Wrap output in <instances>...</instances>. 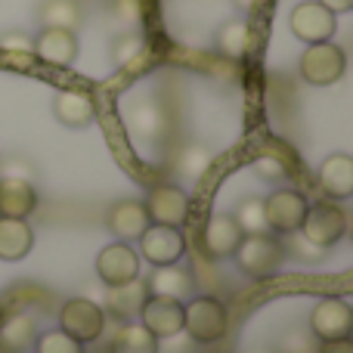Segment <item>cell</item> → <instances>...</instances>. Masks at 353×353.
Wrapping results in <instances>:
<instances>
[{"label": "cell", "instance_id": "obj_1", "mask_svg": "<svg viewBox=\"0 0 353 353\" xmlns=\"http://www.w3.org/2000/svg\"><path fill=\"white\" fill-rule=\"evenodd\" d=\"M232 261L248 279H270L285 261V245L270 232H245L239 248L232 251Z\"/></svg>", "mask_w": 353, "mask_h": 353}, {"label": "cell", "instance_id": "obj_2", "mask_svg": "<svg viewBox=\"0 0 353 353\" xmlns=\"http://www.w3.org/2000/svg\"><path fill=\"white\" fill-rule=\"evenodd\" d=\"M226 316L223 301H217L214 294H195L183 304V332L199 344H214L226 335Z\"/></svg>", "mask_w": 353, "mask_h": 353}, {"label": "cell", "instance_id": "obj_3", "mask_svg": "<svg viewBox=\"0 0 353 353\" xmlns=\"http://www.w3.org/2000/svg\"><path fill=\"white\" fill-rule=\"evenodd\" d=\"M347 68V56L338 43L323 41V43H307L304 56H301V78L313 87H332L344 78Z\"/></svg>", "mask_w": 353, "mask_h": 353}, {"label": "cell", "instance_id": "obj_4", "mask_svg": "<svg viewBox=\"0 0 353 353\" xmlns=\"http://www.w3.org/2000/svg\"><path fill=\"white\" fill-rule=\"evenodd\" d=\"M59 329L78 344H93L105 329V310L90 298H72L59 310Z\"/></svg>", "mask_w": 353, "mask_h": 353}, {"label": "cell", "instance_id": "obj_5", "mask_svg": "<svg viewBox=\"0 0 353 353\" xmlns=\"http://www.w3.org/2000/svg\"><path fill=\"white\" fill-rule=\"evenodd\" d=\"M298 232H304V239L313 248H332V245H338L347 236V214L338 205H329V201L310 205Z\"/></svg>", "mask_w": 353, "mask_h": 353}, {"label": "cell", "instance_id": "obj_6", "mask_svg": "<svg viewBox=\"0 0 353 353\" xmlns=\"http://www.w3.org/2000/svg\"><path fill=\"white\" fill-rule=\"evenodd\" d=\"M307 208H310V201L304 199V192H298V189H276L270 199H263L267 230H273L276 236H292L304 223Z\"/></svg>", "mask_w": 353, "mask_h": 353}, {"label": "cell", "instance_id": "obj_7", "mask_svg": "<svg viewBox=\"0 0 353 353\" xmlns=\"http://www.w3.org/2000/svg\"><path fill=\"white\" fill-rule=\"evenodd\" d=\"M97 276L105 288H118L140 279V251L130 242H112L97 254Z\"/></svg>", "mask_w": 353, "mask_h": 353}, {"label": "cell", "instance_id": "obj_8", "mask_svg": "<svg viewBox=\"0 0 353 353\" xmlns=\"http://www.w3.org/2000/svg\"><path fill=\"white\" fill-rule=\"evenodd\" d=\"M288 25H292V34L304 43H323L332 41L338 31V16L329 12L319 0H304L292 10L288 16Z\"/></svg>", "mask_w": 353, "mask_h": 353}, {"label": "cell", "instance_id": "obj_9", "mask_svg": "<svg viewBox=\"0 0 353 353\" xmlns=\"http://www.w3.org/2000/svg\"><path fill=\"white\" fill-rule=\"evenodd\" d=\"M140 257H146L152 267H168V263H180L186 254V239H183L180 226H159L149 223L140 239Z\"/></svg>", "mask_w": 353, "mask_h": 353}, {"label": "cell", "instance_id": "obj_10", "mask_svg": "<svg viewBox=\"0 0 353 353\" xmlns=\"http://www.w3.org/2000/svg\"><path fill=\"white\" fill-rule=\"evenodd\" d=\"M143 208L149 214V223H159V226H183L189 220V211H192L189 195L180 186H174V183L152 186Z\"/></svg>", "mask_w": 353, "mask_h": 353}, {"label": "cell", "instance_id": "obj_11", "mask_svg": "<svg viewBox=\"0 0 353 353\" xmlns=\"http://www.w3.org/2000/svg\"><path fill=\"white\" fill-rule=\"evenodd\" d=\"M310 332L319 341H341L353 332V310L344 298H323L316 301L310 313Z\"/></svg>", "mask_w": 353, "mask_h": 353}, {"label": "cell", "instance_id": "obj_12", "mask_svg": "<svg viewBox=\"0 0 353 353\" xmlns=\"http://www.w3.org/2000/svg\"><path fill=\"white\" fill-rule=\"evenodd\" d=\"M140 325H146L155 338H174L183 332V301L165 298V294H146L140 307Z\"/></svg>", "mask_w": 353, "mask_h": 353}, {"label": "cell", "instance_id": "obj_13", "mask_svg": "<svg viewBox=\"0 0 353 353\" xmlns=\"http://www.w3.org/2000/svg\"><path fill=\"white\" fill-rule=\"evenodd\" d=\"M242 226L236 223L232 214H211L201 230V254L208 261H223V257H232V251L242 242Z\"/></svg>", "mask_w": 353, "mask_h": 353}, {"label": "cell", "instance_id": "obj_14", "mask_svg": "<svg viewBox=\"0 0 353 353\" xmlns=\"http://www.w3.org/2000/svg\"><path fill=\"white\" fill-rule=\"evenodd\" d=\"M34 56L53 68H68L78 59V34L68 28H43L34 37Z\"/></svg>", "mask_w": 353, "mask_h": 353}, {"label": "cell", "instance_id": "obj_15", "mask_svg": "<svg viewBox=\"0 0 353 353\" xmlns=\"http://www.w3.org/2000/svg\"><path fill=\"white\" fill-rule=\"evenodd\" d=\"M316 186L323 195H329L332 201H344L353 195V159L344 152H335L329 159H323L316 171Z\"/></svg>", "mask_w": 353, "mask_h": 353}, {"label": "cell", "instance_id": "obj_16", "mask_svg": "<svg viewBox=\"0 0 353 353\" xmlns=\"http://www.w3.org/2000/svg\"><path fill=\"white\" fill-rule=\"evenodd\" d=\"M105 226H109V232L118 236V242H137L149 226V214L143 208V201L124 199L105 211Z\"/></svg>", "mask_w": 353, "mask_h": 353}, {"label": "cell", "instance_id": "obj_17", "mask_svg": "<svg viewBox=\"0 0 353 353\" xmlns=\"http://www.w3.org/2000/svg\"><path fill=\"white\" fill-rule=\"evenodd\" d=\"M53 115L62 128L81 130L87 124H93L97 118V103L87 90H59L53 99Z\"/></svg>", "mask_w": 353, "mask_h": 353}, {"label": "cell", "instance_id": "obj_18", "mask_svg": "<svg viewBox=\"0 0 353 353\" xmlns=\"http://www.w3.org/2000/svg\"><path fill=\"white\" fill-rule=\"evenodd\" d=\"M34 211H37V189L28 180H19V176L0 180V217L25 220Z\"/></svg>", "mask_w": 353, "mask_h": 353}, {"label": "cell", "instance_id": "obj_19", "mask_svg": "<svg viewBox=\"0 0 353 353\" xmlns=\"http://www.w3.org/2000/svg\"><path fill=\"white\" fill-rule=\"evenodd\" d=\"M31 248H34V230L28 226V220L0 217V261H25Z\"/></svg>", "mask_w": 353, "mask_h": 353}, {"label": "cell", "instance_id": "obj_20", "mask_svg": "<svg viewBox=\"0 0 353 353\" xmlns=\"http://www.w3.org/2000/svg\"><path fill=\"white\" fill-rule=\"evenodd\" d=\"M149 292L165 294V298H174V301H189L195 292V279L180 263H168V267H155L152 279H149Z\"/></svg>", "mask_w": 353, "mask_h": 353}, {"label": "cell", "instance_id": "obj_21", "mask_svg": "<svg viewBox=\"0 0 353 353\" xmlns=\"http://www.w3.org/2000/svg\"><path fill=\"white\" fill-rule=\"evenodd\" d=\"M146 294H149L146 282L134 279V282H128V285L105 288V307H109L115 316L130 323L134 316H140V307H143V301H146Z\"/></svg>", "mask_w": 353, "mask_h": 353}, {"label": "cell", "instance_id": "obj_22", "mask_svg": "<svg viewBox=\"0 0 353 353\" xmlns=\"http://www.w3.org/2000/svg\"><path fill=\"white\" fill-rule=\"evenodd\" d=\"M214 43H217V53L226 59H245L251 50V25L245 19H230L220 25Z\"/></svg>", "mask_w": 353, "mask_h": 353}, {"label": "cell", "instance_id": "obj_23", "mask_svg": "<svg viewBox=\"0 0 353 353\" xmlns=\"http://www.w3.org/2000/svg\"><path fill=\"white\" fill-rule=\"evenodd\" d=\"M112 353H159V338L140 323H124L112 338Z\"/></svg>", "mask_w": 353, "mask_h": 353}, {"label": "cell", "instance_id": "obj_24", "mask_svg": "<svg viewBox=\"0 0 353 353\" xmlns=\"http://www.w3.org/2000/svg\"><path fill=\"white\" fill-rule=\"evenodd\" d=\"M37 338V323L28 313H12L3 325H0V344L6 350H28Z\"/></svg>", "mask_w": 353, "mask_h": 353}, {"label": "cell", "instance_id": "obj_25", "mask_svg": "<svg viewBox=\"0 0 353 353\" xmlns=\"http://www.w3.org/2000/svg\"><path fill=\"white\" fill-rule=\"evenodd\" d=\"M81 3L78 0H47L41 10L43 19V28H68L74 31L81 25Z\"/></svg>", "mask_w": 353, "mask_h": 353}, {"label": "cell", "instance_id": "obj_26", "mask_svg": "<svg viewBox=\"0 0 353 353\" xmlns=\"http://www.w3.org/2000/svg\"><path fill=\"white\" fill-rule=\"evenodd\" d=\"M34 350L37 353H84V344H78L62 329H53V332H43V335L34 338Z\"/></svg>", "mask_w": 353, "mask_h": 353}, {"label": "cell", "instance_id": "obj_27", "mask_svg": "<svg viewBox=\"0 0 353 353\" xmlns=\"http://www.w3.org/2000/svg\"><path fill=\"white\" fill-rule=\"evenodd\" d=\"M232 217H236V223L242 226V232H267V217H263L261 199H245Z\"/></svg>", "mask_w": 353, "mask_h": 353}, {"label": "cell", "instance_id": "obj_28", "mask_svg": "<svg viewBox=\"0 0 353 353\" xmlns=\"http://www.w3.org/2000/svg\"><path fill=\"white\" fill-rule=\"evenodd\" d=\"M140 53H143V37L140 34H121L115 43H112V56H115L118 65H130Z\"/></svg>", "mask_w": 353, "mask_h": 353}, {"label": "cell", "instance_id": "obj_29", "mask_svg": "<svg viewBox=\"0 0 353 353\" xmlns=\"http://www.w3.org/2000/svg\"><path fill=\"white\" fill-rule=\"evenodd\" d=\"M254 174L261 176V180H270V183H276V180H288V168H285V161H282V155H261V159L254 161Z\"/></svg>", "mask_w": 353, "mask_h": 353}, {"label": "cell", "instance_id": "obj_30", "mask_svg": "<svg viewBox=\"0 0 353 353\" xmlns=\"http://www.w3.org/2000/svg\"><path fill=\"white\" fill-rule=\"evenodd\" d=\"M208 161H211V152L208 149H201V146H192V149H186V155H180V174H186V176H199L201 171L208 168Z\"/></svg>", "mask_w": 353, "mask_h": 353}, {"label": "cell", "instance_id": "obj_31", "mask_svg": "<svg viewBox=\"0 0 353 353\" xmlns=\"http://www.w3.org/2000/svg\"><path fill=\"white\" fill-rule=\"evenodd\" d=\"M0 50H6V53H34V41L22 31H6L0 37Z\"/></svg>", "mask_w": 353, "mask_h": 353}, {"label": "cell", "instance_id": "obj_32", "mask_svg": "<svg viewBox=\"0 0 353 353\" xmlns=\"http://www.w3.org/2000/svg\"><path fill=\"white\" fill-rule=\"evenodd\" d=\"M115 16L124 22H140L143 19V0H115Z\"/></svg>", "mask_w": 353, "mask_h": 353}, {"label": "cell", "instance_id": "obj_33", "mask_svg": "<svg viewBox=\"0 0 353 353\" xmlns=\"http://www.w3.org/2000/svg\"><path fill=\"white\" fill-rule=\"evenodd\" d=\"M319 353H353V341L350 338H341V341H325Z\"/></svg>", "mask_w": 353, "mask_h": 353}, {"label": "cell", "instance_id": "obj_34", "mask_svg": "<svg viewBox=\"0 0 353 353\" xmlns=\"http://www.w3.org/2000/svg\"><path fill=\"white\" fill-rule=\"evenodd\" d=\"M319 3H323L329 12H335V16H341V12H350L353 10V0H319Z\"/></svg>", "mask_w": 353, "mask_h": 353}, {"label": "cell", "instance_id": "obj_35", "mask_svg": "<svg viewBox=\"0 0 353 353\" xmlns=\"http://www.w3.org/2000/svg\"><path fill=\"white\" fill-rule=\"evenodd\" d=\"M236 6H242V10H251V6H254V0H236Z\"/></svg>", "mask_w": 353, "mask_h": 353}]
</instances>
